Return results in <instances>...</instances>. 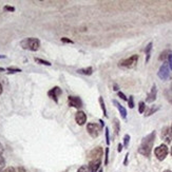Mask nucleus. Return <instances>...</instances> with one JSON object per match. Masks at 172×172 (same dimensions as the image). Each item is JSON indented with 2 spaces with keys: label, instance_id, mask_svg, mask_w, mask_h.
<instances>
[{
  "label": "nucleus",
  "instance_id": "nucleus-1",
  "mask_svg": "<svg viewBox=\"0 0 172 172\" xmlns=\"http://www.w3.org/2000/svg\"><path fill=\"white\" fill-rule=\"evenodd\" d=\"M154 138H155V132L153 131L146 137H144L142 141V144L138 148V152L144 156H149L152 150L153 144H154Z\"/></svg>",
  "mask_w": 172,
  "mask_h": 172
},
{
  "label": "nucleus",
  "instance_id": "nucleus-2",
  "mask_svg": "<svg viewBox=\"0 0 172 172\" xmlns=\"http://www.w3.org/2000/svg\"><path fill=\"white\" fill-rule=\"evenodd\" d=\"M21 47L30 51H37L40 47V42L37 38H27L21 41Z\"/></svg>",
  "mask_w": 172,
  "mask_h": 172
},
{
  "label": "nucleus",
  "instance_id": "nucleus-3",
  "mask_svg": "<svg viewBox=\"0 0 172 172\" xmlns=\"http://www.w3.org/2000/svg\"><path fill=\"white\" fill-rule=\"evenodd\" d=\"M168 147H167L166 145H161V146H158L157 148H155L154 150V154L155 156L157 157V159L159 161H164L165 158H166L167 154H168Z\"/></svg>",
  "mask_w": 172,
  "mask_h": 172
},
{
  "label": "nucleus",
  "instance_id": "nucleus-4",
  "mask_svg": "<svg viewBox=\"0 0 172 172\" xmlns=\"http://www.w3.org/2000/svg\"><path fill=\"white\" fill-rule=\"evenodd\" d=\"M137 60H138V56L137 55H133L129 57V58L125 59V60H122L120 62V67H125V68H133L135 67V64H137Z\"/></svg>",
  "mask_w": 172,
  "mask_h": 172
},
{
  "label": "nucleus",
  "instance_id": "nucleus-5",
  "mask_svg": "<svg viewBox=\"0 0 172 172\" xmlns=\"http://www.w3.org/2000/svg\"><path fill=\"white\" fill-rule=\"evenodd\" d=\"M87 130H88V133L92 136V137H97L99 135V131H100V127L97 124H93V122H90L87 125Z\"/></svg>",
  "mask_w": 172,
  "mask_h": 172
},
{
  "label": "nucleus",
  "instance_id": "nucleus-6",
  "mask_svg": "<svg viewBox=\"0 0 172 172\" xmlns=\"http://www.w3.org/2000/svg\"><path fill=\"white\" fill-rule=\"evenodd\" d=\"M157 75H158V77L161 78V79H163V80L168 79V78L170 77V70H169V67H168V64H163V66L159 68V70H158Z\"/></svg>",
  "mask_w": 172,
  "mask_h": 172
},
{
  "label": "nucleus",
  "instance_id": "nucleus-7",
  "mask_svg": "<svg viewBox=\"0 0 172 172\" xmlns=\"http://www.w3.org/2000/svg\"><path fill=\"white\" fill-rule=\"evenodd\" d=\"M161 137H162V139H163V141L166 143V144H169V143H171V141H172L171 128H169V127H164V128H163L162 133H161Z\"/></svg>",
  "mask_w": 172,
  "mask_h": 172
},
{
  "label": "nucleus",
  "instance_id": "nucleus-8",
  "mask_svg": "<svg viewBox=\"0 0 172 172\" xmlns=\"http://www.w3.org/2000/svg\"><path fill=\"white\" fill-rule=\"evenodd\" d=\"M61 89L59 88V87H54L53 89H51L50 91L48 92V95L50 96L52 99H54V101H58V97L61 95Z\"/></svg>",
  "mask_w": 172,
  "mask_h": 172
},
{
  "label": "nucleus",
  "instance_id": "nucleus-9",
  "mask_svg": "<svg viewBox=\"0 0 172 172\" xmlns=\"http://www.w3.org/2000/svg\"><path fill=\"white\" fill-rule=\"evenodd\" d=\"M69 105L71 107H74L76 109H79L83 107V101L77 96H69Z\"/></svg>",
  "mask_w": 172,
  "mask_h": 172
},
{
  "label": "nucleus",
  "instance_id": "nucleus-10",
  "mask_svg": "<svg viewBox=\"0 0 172 172\" xmlns=\"http://www.w3.org/2000/svg\"><path fill=\"white\" fill-rule=\"evenodd\" d=\"M75 120H76V122H77L79 126L83 125V124L86 122V120H87L86 114L83 113V111H78L77 113L75 114Z\"/></svg>",
  "mask_w": 172,
  "mask_h": 172
},
{
  "label": "nucleus",
  "instance_id": "nucleus-11",
  "mask_svg": "<svg viewBox=\"0 0 172 172\" xmlns=\"http://www.w3.org/2000/svg\"><path fill=\"white\" fill-rule=\"evenodd\" d=\"M100 167V159H92L89 163L90 172H97Z\"/></svg>",
  "mask_w": 172,
  "mask_h": 172
},
{
  "label": "nucleus",
  "instance_id": "nucleus-12",
  "mask_svg": "<svg viewBox=\"0 0 172 172\" xmlns=\"http://www.w3.org/2000/svg\"><path fill=\"white\" fill-rule=\"evenodd\" d=\"M103 155V149L100 147L95 148L94 150H92L90 152V157L92 159H100V156Z\"/></svg>",
  "mask_w": 172,
  "mask_h": 172
},
{
  "label": "nucleus",
  "instance_id": "nucleus-13",
  "mask_svg": "<svg viewBox=\"0 0 172 172\" xmlns=\"http://www.w3.org/2000/svg\"><path fill=\"white\" fill-rule=\"evenodd\" d=\"M155 99H156V86L153 85L152 89H151L150 93L148 94L147 98H146V101H147V103H153Z\"/></svg>",
  "mask_w": 172,
  "mask_h": 172
},
{
  "label": "nucleus",
  "instance_id": "nucleus-14",
  "mask_svg": "<svg viewBox=\"0 0 172 172\" xmlns=\"http://www.w3.org/2000/svg\"><path fill=\"white\" fill-rule=\"evenodd\" d=\"M113 103L116 106V108L118 109V111H120V115H122V118L126 120V118H127V111H126V109L124 108L118 101H116V100H113Z\"/></svg>",
  "mask_w": 172,
  "mask_h": 172
},
{
  "label": "nucleus",
  "instance_id": "nucleus-15",
  "mask_svg": "<svg viewBox=\"0 0 172 172\" xmlns=\"http://www.w3.org/2000/svg\"><path fill=\"white\" fill-rule=\"evenodd\" d=\"M151 49H152V42H150L149 45H147L146 50H145V53H146V62H148L150 58V53H151Z\"/></svg>",
  "mask_w": 172,
  "mask_h": 172
},
{
  "label": "nucleus",
  "instance_id": "nucleus-16",
  "mask_svg": "<svg viewBox=\"0 0 172 172\" xmlns=\"http://www.w3.org/2000/svg\"><path fill=\"white\" fill-rule=\"evenodd\" d=\"M159 109V107H157V106H152L151 108L148 110L147 112H146V116H150V115H152L154 112H156Z\"/></svg>",
  "mask_w": 172,
  "mask_h": 172
},
{
  "label": "nucleus",
  "instance_id": "nucleus-17",
  "mask_svg": "<svg viewBox=\"0 0 172 172\" xmlns=\"http://www.w3.org/2000/svg\"><path fill=\"white\" fill-rule=\"evenodd\" d=\"M92 71H93V69H92V68H87V69H80V70H78L77 72L80 73V74L91 75L92 74Z\"/></svg>",
  "mask_w": 172,
  "mask_h": 172
},
{
  "label": "nucleus",
  "instance_id": "nucleus-18",
  "mask_svg": "<svg viewBox=\"0 0 172 172\" xmlns=\"http://www.w3.org/2000/svg\"><path fill=\"white\" fill-rule=\"evenodd\" d=\"M99 103H100V106H101V109H103V115H105V116H108V114H107V110H106V106H105V103H103V97H99Z\"/></svg>",
  "mask_w": 172,
  "mask_h": 172
},
{
  "label": "nucleus",
  "instance_id": "nucleus-19",
  "mask_svg": "<svg viewBox=\"0 0 172 172\" xmlns=\"http://www.w3.org/2000/svg\"><path fill=\"white\" fill-rule=\"evenodd\" d=\"M114 130H115L116 134L120 133V122H118V120H114Z\"/></svg>",
  "mask_w": 172,
  "mask_h": 172
},
{
  "label": "nucleus",
  "instance_id": "nucleus-20",
  "mask_svg": "<svg viewBox=\"0 0 172 172\" xmlns=\"http://www.w3.org/2000/svg\"><path fill=\"white\" fill-rule=\"evenodd\" d=\"M35 61L36 62H38V64H45V66H49L50 67L51 66V64L49 62V61H45V60H43V59H40V58H35Z\"/></svg>",
  "mask_w": 172,
  "mask_h": 172
},
{
  "label": "nucleus",
  "instance_id": "nucleus-21",
  "mask_svg": "<svg viewBox=\"0 0 172 172\" xmlns=\"http://www.w3.org/2000/svg\"><path fill=\"white\" fill-rule=\"evenodd\" d=\"M129 142H130V135L126 134L125 137H124V147L127 148L128 145H129Z\"/></svg>",
  "mask_w": 172,
  "mask_h": 172
},
{
  "label": "nucleus",
  "instance_id": "nucleus-22",
  "mask_svg": "<svg viewBox=\"0 0 172 172\" xmlns=\"http://www.w3.org/2000/svg\"><path fill=\"white\" fill-rule=\"evenodd\" d=\"M167 54H170V51H164V52L162 53L161 54V56H159V59H161V60H165V58H166V57H168V56L169 55H167Z\"/></svg>",
  "mask_w": 172,
  "mask_h": 172
},
{
  "label": "nucleus",
  "instance_id": "nucleus-23",
  "mask_svg": "<svg viewBox=\"0 0 172 172\" xmlns=\"http://www.w3.org/2000/svg\"><path fill=\"white\" fill-rule=\"evenodd\" d=\"M138 106H139V107H138V112H139V113H144L145 108H146V106H145V103H144V101H141Z\"/></svg>",
  "mask_w": 172,
  "mask_h": 172
},
{
  "label": "nucleus",
  "instance_id": "nucleus-24",
  "mask_svg": "<svg viewBox=\"0 0 172 172\" xmlns=\"http://www.w3.org/2000/svg\"><path fill=\"white\" fill-rule=\"evenodd\" d=\"M6 167V159L2 157V156L0 155V171Z\"/></svg>",
  "mask_w": 172,
  "mask_h": 172
},
{
  "label": "nucleus",
  "instance_id": "nucleus-25",
  "mask_svg": "<svg viewBox=\"0 0 172 172\" xmlns=\"http://www.w3.org/2000/svg\"><path fill=\"white\" fill-rule=\"evenodd\" d=\"M77 172H90L89 167L88 166H81L80 168L77 170Z\"/></svg>",
  "mask_w": 172,
  "mask_h": 172
},
{
  "label": "nucleus",
  "instance_id": "nucleus-26",
  "mask_svg": "<svg viewBox=\"0 0 172 172\" xmlns=\"http://www.w3.org/2000/svg\"><path fill=\"white\" fill-rule=\"evenodd\" d=\"M106 132H105V134H106V143H107V145H109L110 144V137H109V129L108 128H106Z\"/></svg>",
  "mask_w": 172,
  "mask_h": 172
},
{
  "label": "nucleus",
  "instance_id": "nucleus-27",
  "mask_svg": "<svg viewBox=\"0 0 172 172\" xmlns=\"http://www.w3.org/2000/svg\"><path fill=\"white\" fill-rule=\"evenodd\" d=\"M128 103H129V107H130L131 109H133V108H134L133 96H130V97H129V99H128Z\"/></svg>",
  "mask_w": 172,
  "mask_h": 172
},
{
  "label": "nucleus",
  "instance_id": "nucleus-28",
  "mask_svg": "<svg viewBox=\"0 0 172 172\" xmlns=\"http://www.w3.org/2000/svg\"><path fill=\"white\" fill-rule=\"evenodd\" d=\"M8 71H10L11 73H18V72H21V70L20 69H17V68H8Z\"/></svg>",
  "mask_w": 172,
  "mask_h": 172
},
{
  "label": "nucleus",
  "instance_id": "nucleus-29",
  "mask_svg": "<svg viewBox=\"0 0 172 172\" xmlns=\"http://www.w3.org/2000/svg\"><path fill=\"white\" fill-rule=\"evenodd\" d=\"M168 62H169L170 70H172V53H170L169 56H168Z\"/></svg>",
  "mask_w": 172,
  "mask_h": 172
},
{
  "label": "nucleus",
  "instance_id": "nucleus-30",
  "mask_svg": "<svg viewBox=\"0 0 172 172\" xmlns=\"http://www.w3.org/2000/svg\"><path fill=\"white\" fill-rule=\"evenodd\" d=\"M108 155H109V148L106 149V157H105V165H108Z\"/></svg>",
  "mask_w": 172,
  "mask_h": 172
},
{
  "label": "nucleus",
  "instance_id": "nucleus-31",
  "mask_svg": "<svg viewBox=\"0 0 172 172\" xmlns=\"http://www.w3.org/2000/svg\"><path fill=\"white\" fill-rule=\"evenodd\" d=\"M4 10H6V11H8V12H14L15 11V8H13V6H4Z\"/></svg>",
  "mask_w": 172,
  "mask_h": 172
},
{
  "label": "nucleus",
  "instance_id": "nucleus-32",
  "mask_svg": "<svg viewBox=\"0 0 172 172\" xmlns=\"http://www.w3.org/2000/svg\"><path fill=\"white\" fill-rule=\"evenodd\" d=\"M118 96H120L122 99H124V100H128V98L126 97V95L124 94V93H122V92H118Z\"/></svg>",
  "mask_w": 172,
  "mask_h": 172
},
{
  "label": "nucleus",
  "instance_id": "nucleus-33",
  "mask_svg": "<svg viewBox=\"0 0 172 172\" xmlns=\"http://www.w3.org/2000/svg\"><path fill=\"white\" fill-rule=\"evenodd\" d=\"M61 41H62V42H67V43H73L72 40H70V39L66 38V37H64V38H61Z\"/></svg>",
  "mask_w": 172,
  "mask_h": 172
},
{
  "label": "nucleus",
  "instance_id": "nucleus-34",
  "mask_svg": "<svg viewBox=\"0 0 172 172\" xmlns=\"http://www.w3.org/2000/svg\"><path fill=\"white\" fill-rule=\"evenodd\" d=\"M3 172H15V169L14 168H8L6 171H3Z\"/></svg>",
  "mask_w": 172,
  "mask_h": 172
},
{
  "label": "nucleus",
  "instance_id": "nucleus-35",
  "mask_svg": "<svg viewBox=\"0 0 172 172\" xmlns=\"http://www.w3.org/2000/svg\"><path fill=\"white\" fill-rule=\"evenodd\" d=\"M3 150H4V149H3V146L1 145V143H0V155H1V154L3 153Z\"/></svg>",
  "mask_w": 172,
  "mask_h": 172
},
{
  "label": "nucleus",
  "instance_id": "nucleus-36",
  "mask_svg": "<svg viewBox=\"0 0 172 172\" xmlns=\"http://www.w3.org/2000/svg\"><path fill=\"white\" fill-rule=\"evenodd\" d=\"M128 156H129V154H126V158H125V162H124V165H127V163H128Z\"/></svg>",
  "mask_w": 172,
  "mask_h": 172
},
{
  "label": "nucleus",
  "instance_id": "nucleus-37",
  "mask_svg": "<svg viewBox=\"0 0 172 172\" xmlns=\"http://www.w3.org/2000/svg\"><path fill=\"white\" fill-rule=\"evenodd\" d=\"M122 145L120 144V145H118V152H120V151H122Z\"/></svg>",
  "mask_w": 172,
  "mask_h": 172
},
{
  "label": "nucleus",
  "instance_id": "nucleus-38",
  "mask_svg": "<svg viewBox=\"0 0 172 172\" xmlns=\"http://www.w3.org/2000/svg\"><path fill=\"white\" fill-rule=\"evenodd\" d=\"M4 71H6L4 68H0V72H4Z\"/></svg>",
  "mask_w": 172,
  "mask_h": 172
},
{
  "label": "nucleus",
  "instance_id": "nucleus-39",
  "mask_svg": "<svg viewBox=\"0 0 172 172\" xmlns=\"http://www.w3.org/2000/svg\"><path fill=\"white\" fill-rule=\"evenodd\" d=\"M2 93V86H1V83H0V94Z\"/></svg>",
  "mask_w": 172,
  "mask_h": 172
},
{
  "label": "nucleus",
  "instance_id": "nucleus-40",
  "mask_svg": "<svg viewBox=\"0 0 172 172\" xmlns=\"http://www.w3.org/2000/svg\"><path fill=\"white\" fill-rule=\"evenodd\" d=\"M114 90H118V87L116 85H114Z\"/></svg>",
  "mask_w": 172,
  "mask_h": 172
},
{
  "label": "nucleus",
  "instance_id": "nucleus-41",
  "mask_svg": "<svg viewBox=\"0 0 172 172\" xmlns=\"http://www.w3.org/2000/svg\"><path fill=\"white\" fill-rule=\"evenodd\" d=\"M1 58H6V56H4V55H0V59H1Z\"/></svg>",
  "mask_w": 172,
  "mask_h": 172
},
{
  "label": "nucleus",
  "instance_id": "nucleus-42",
  "mask_svg": "<svg viewBox=\"0 0 172 172\" xmlns=\"http://www.w3.org/2000/svg\"><path fill=\"white\" fill-rule=\"evenodd\" d=\"M164 172H172V171H171V170H165Z\"/></svg>",
  "mask_w": 172,
  "mask_h": 172
},
{
  "label": "nucleus",
  "instance_id": "nucleus-43",
  "mask_svg": "<svg viewBox=\"0 0 172 172\" xmlns=\"http://www.w3.org/2000/svg\"><path fill=\"white\" fill-rule=\"evenodd\" d=\"M171 155H172V148H171Z\"/></svg>",
  "mask_w": 172,
  "mask_h": 172
},
{
  "label": "nucleus",
  "instance_id": "nucleus-44",
  "mask_svg": "<svg viewBox=\"0 0 172 172\" xmlns=\"http://www.w3.org/2000/svg\"><path fill=\"white\" fill-rule=\"evenodd\" d=\"M171 131H172V126H171Z\"/></svg>",
  "mask_w": 172,
  "mask_h": 172
},
{
  "label": "nucleus",
  "instance_id": "nucleus-45",
  "mask_svg": "<svg viewBox=\"0 0 172 172\" xmlns=\"http://www.w3.org/2000/svg\"><path fill=\"white\" fill-rule=\"evenodd\" d=\"M99 172H103V171H101V170H100V171H99Z\"/></svg>",
  "mask_w": 172,
  "mask_h": 172
},
{
  "label": "nucleus",
  "instance_id": "nucleus-46",
  "mask_svg": "<svg viewBox=\"0 0 172 172\" xmlns=\"http://www.w3.org/2000/svg\"><path fill=\"white\" fill-rule=\"evenodd\" d=\"M171 89H172V86H171Z\"/></svg>",
  "mask_w": 172,
  "mask_h": 172
}]
</instances>
